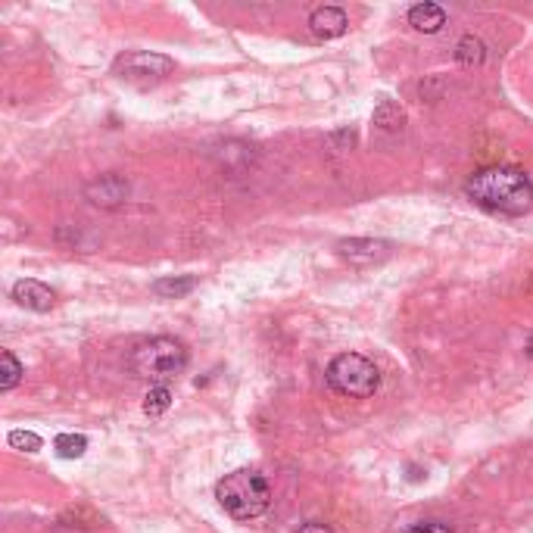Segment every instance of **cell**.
Listing matches in <instances>:
<instances>
[{"mask_svg":"<svg viewBox=\"0 0 533 533\" xmlns=\"http://www.w3.org/2000/svg\"><path fill=\"white\" fill-rule=\"evenodd\" d=\"M13 299L32 312H50L56 303V294L47 287V284L35 281V277H22V281L13 284Z\"/></svg>","mask_w":533,"mask_h":533,"instance_id":"cell-8","label":"cell"},{"mask_svg":"<svg viewBox=\"0 0 533 533\" xmlns=\"http://www.w3.org/2000/svg\"><path fill=\"white\" fill-rule=\"evenodd\" d=\"M22 375H25L22 362L10 353V349H4V353H0V390H13V387L22 381Z\"/></svg>","mask_w":533,"mask_h":533,"instance_id":"cell-12","label":"cell"},{"mask_svg":"<svg viewBox=\"0 0 533 533\" xmlns=\"http://www.w3.org/2000/svg\"><path fill=\"white\" fill-rule=\"evenodd\" d=\"M194 277H163V281L153 284V294L163 297V299H178V297H187L194 290Z\"/></svg>","mask_w":533,"mask_h":533,"instance_id":"cell-13","label":"cell"},{"mask_svg":"<svg viewBox=\"0 0 533 533\" xmlns=\"http://www.w3.org/2000/svg\"><path fill=\"white\" fill-rule=\"evenodd\" d=\"M297 533H334V530L327 528L325 521H309V524H303V528H299Z\"/></svg>","mask_w":533,"mask_h":533,"instance_id":"cell-19","label":"cell"},{"mask_svg":"<svg viewBox=\"0 0 533 533\" xmlns=\"http://www.w3.org/2000/svg\"><path fill=\"white\" fill-rule=\"evenodd\" d=\"M484 56H487V47H484V41H480V38H474V35H465V38L458 41L456 60L462 63V65H468V69H474V65L484 63Z\"/></svg>","mask_w":533,"mask_h":533,"instance_id":"cell-11","label":"cell"},{"mask_svg":"<svg viewBox=\"0 0 533 533\" xmlns=\"http://www.w3.org/2000/svg\"><path fill=\"white\" fill-rule=\"evenodd\" d=\"M528 356H530V359H533V337L528 340Z\"/></svg>","mask_w":533,"mask_h":533,"instance_id":"cell-20","label":"cell"},{"mask_svg":"<svg viewBox=\"0 0 533 533\" xmlns=\"http://www.w3.org/2000/svg\"><path fill=\"white\" fill-rule=\"evenodd\" d=\"M169 406H172V390L166 384L150 387L147 397H144V412L153 415V418H156V415H163Z\"/></svg>","mask_w":533,"mask_h":533,"instance_id":"cell-15","label":"cell"},{"mask_svg":"<svg viewBox=\"0 0 533 533\" xmlns=\"http://www.w3.org/2000/svg\"><path fill=\"white\" fill-rule=\"evenodd\" d=\"M406 533H452V530L440 521H427V524H415V528H408Z\"/></svg>","mask_w":533,"mask_h":533,"instance_id":"cell-18","label":"cell"},{"mask_svg":"<svg viewBox=\"0 0 533 533\" xmlns=\"http://www.w3.org/2000/svg\"><path fill=\"white\" fill-rule=\"evenodd\" d=\"M375 126H381L384 131H399L406 126V113L399 109V104L384 100V104L375 109Z\"/></svg>","mask_w":533,"mask_h":533,"instance_id":"cell-14","label":"cell"},{"mask_svg":"<svg viewBox=\"0 0 533 533\" xmlns=\"http://www.w3.org/2000/svg\"><path fill=\"white\" fill-rule=\"evenodd\" d=\"M10 447L25 449V452H38L44 447V440L38 434H32V430H13V434H10Z\"/></svg>","mask_w":533,"mask_h":533,"instance_id":"cell-17","label":"cell"},{"mask_svg":"<svg viewBox=\"0 0 533 533\" xmlns=\"http://www.w3.org/2000/svg\"><path fill=\"white\" fill-rule=\"evenodd\" d=\"M327 384L340 393V397H353V399H365L381 387V375H377L375 362L365 359L359 353H340L334 356L331 365L325 371Z\"/></svg>","mask_w":533,"mask_h":533,"instance_id":"cell-4","label":"cell"},{"mask_svg":"<svg viewBox=\"0 0 533 533\" xmlns=\"http://www.w3.org/2000/svg\"><path fill=\"white\" fill-rule=\"evenodd\" d=\"M340 256L356 262V266H371V262H381L390 253V244L387 240H375V237H349L337 244Z\"/></svg>","mask_w":533,"mask_h":533,"instance_id":"cell-7","label":"cell"},{"mask_svg":"<svg viewBox=\"0 0 533 533\" xmlns=\"http://www.w3.org/2000/svg\"><path fill=\"white\" fill-rule=\"evenodd\" d=\"M349 19L347 13L340 10V6H318V10H312L309 16V28L312 35L321 41H331V38H340L343 32H347Z\"/></svg>","mask_w":533,"mask_h":533,"instance_id":"cell-9","label":"cell"},{"mask_svg":"<svg viewBox=\"0 0 533 533\" xmlns=\"http://www.w3.org/2000/svg\"><path fill=\"white\" fill-rule=\"evenodd\" d=\"M408 25L418 28V32H425V35H434L447 25V13L437 4H415L412 10H408Z\"/></svg>","mask_w":533,"mask_h":533,"instance_id":"cell-10","label":"cell"},{"mask_svg":"<svg viewBox=\"0 0 533 533\" xmlns=\"http://www.w3.org/2000/svg\"><path fill=\"white\" fill-rule=\"evenodd\" d=\"M216 499L235 521H253L268 508L272 502V490L268 480L253 468H237L225 474L216 484Z\"/></svg>","mask_w":533,"mask_h":533,"instance_id":"cell-2","label":"cell"},{"mask_svg":"<svg viewBox=\"0 0 533 533\" xmlns=\"http://www.w3.org/2000/svg\"><path fill=\"white\" fill-rule=\"evenodd\" d=\"M85 196L94 203V206H104V209H116L126 203L128 196V181L122 178V175H100L97 181H91V185L85 187Z\"/></svg>","mask_w":533,"mask_h":533,"instance_id":"cell-6","label":"cell"},{"mask_svg":"<svg viewBox=\"0 0 533 533\" xmlns=\"http://www.w3.org/2000/svg\"><path fill=\"white\" fill-rule=\"evenodd\" d=\"M468 200L502 216H524L533 206V181L518 166H487L478 169L465 185Z\"/></svg>","mask_w":533,"mask_h":533,"instance_id":"cell-1","label":"cell"},{"mask_svg":"<svg viewBox=\"0 0 533 533\" xmlns=\"http://www.w3.org/2000/svg\"><path fill=\"white\" fill-rule=\"evenodd\" d=\"M187 365V349L181 340L175 337H153L147 343L135 349L131 356V368H135L137 377H147V381H169L178 371H185Z\"/></svg>","mask_w":533,"mask_h":533,"instance_id":"cell-3","label":"cell"},{"mask_svg":"<svg viewBox=\"0 0 533 533\" xmlns=\"http://www.w3.org/2000/svg\"><path fill=\"white\" fill-rule=\"evenodd\" d=\"M172 69H175V63L169 56L150 54V50H131V54L116 60V75H122L126 82H135V85L163 82Z\"/></svg>","mask_w":533,"mask_h":533,"instance_id":"cell-5","label":"cell"},{"mask_svg":"<svg viewBox=\"0 0 533 533\" xmlns=\"http://www.w3.org/2000/svg\"><path fill=\"white\" fill-rule=\"evenodd\" d=\"M54 449L60 458H82L87 449V440L82 434H60L54 440Z\"/></svg>","mask_w":533,"mask_h":533,"instance_id":"cell-16","label":"cell"}]
</instances>
